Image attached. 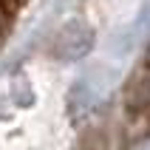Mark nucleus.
<instances>
[{
    "instance_id": "nucleus-1",
    "label": "nucleus",
    "mask_w": 150,
    "mask_h": 150,
    "mask_svg": "<svg viewBox=\"0 0 150 150\" xmlns=\"http://www.w3.org/2000/svg\"><path fill=\"white\" fill-rule=\"evenodd\" d=\"M31 0H0V45L6 42V37L14 31L20 14L25 11Z\"/></svg>"
}]
</instances>
